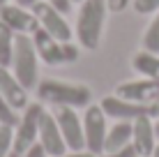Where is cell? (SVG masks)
<instances>
[{
	"mask_svg": "<svg viewBox=\"0 0 159 157\" xmlns=\"http://www.w3.org/2000/svg\"><path fill=\"white\" fill-rule=\"evenodd\" d=\"M14 153V127L0 125V157H9Z\"/></svg>",
	"mask_w": 159,
	"mask_h": 157,
	"instance_id": "obj_20",
	"label": "cell"
},
{
	"mask_svg": "<svg viewBox=\"0 0 159 157\" xmlns=\"http://www.w3.org/2000/svg\"><path fill=\"white\" fill-rule=\"evenodd\" d=\"M99 106L104 109L106 118H113V120H131L134 122L139 116L148 113V106L129 102V99H122V97H118V95H106L99 102Z\"/></svg>",
	"mask_w": 159,
	"mask_h": 157,
	"instance_id": "obj_13",
	"label": "cell"
},
{
	"mask_svg": "<svg viewBox=\"0 0 159 157\" xmlns=\"http://www.w3.org/2000/svg\"><path fill=\"white\" fill-rule=\"evenodd\" d=\"M108 7L106 0H83L79 7V16H76V39L79 46L85 51H97L102 42V30L104 21H106Z\"/></svg>",
	"mask_w": 159,
	"mask_h": 157,
	"instance_id": "obj_2",
	"label": "cell"
},
{
	"mask_svg": "<svg viewBox=\"0 0 159 157\" xmlns=\"http://www.w3.org/2000/svg\"><path fill=\"white\" fill-rule=\"evenodd\" d=\"M16 5H21V7H32L35 2H39V0H14Z\"/></svg>",
	"mask_w": 159,
	"mask_h": 157,
	"instance_id": "obj_28",
	"label": "cell"
},
{
	"mask_svg": "<svg viewBox=\"0 0 159 157\" xmlns=\"http://www.w3.org/2000/svg\"><path fill=\"white\" fill-rule=\"evenodd\" d=\"M53 116L58 120L65 143H67V150H85L83 118H79L74 106H53Z\"/></svg>",
	"mask_w": 159,
	"mask_h": 157,
	"instance_id": "obj_8",
	"label": "cell"
},
{
	"mask_svg": "<svg viewBox=\"0 0 159 157\" xmlns=\"http://www.w3.org/2000/svg\"><path fill=\"white\" fill-rule=\"evenodd\" d=\"M48 2H51L56 9H60L62 14H67L69 9H72V0H48Z\"/></svg>",
	"mask_w": 159,
	"mask_h": 157,
	"instance_id": "obj_25",
	"label": "cell"
},
{
	"mask_svg": "<svg viewBox=\"0 0 159 157\" xmlns=\"http://www.w3.org/2000/svg\"><path fill=\"white\" fill-rule=\"evenodd\" d=\"M157 129H155V118L150 113L139 116L131 122V148L136 150L139 157H152L157 148Z\"/></svg>",
	"mask_w": 159,
	"mask_h": 157,
	"instance_id": "obj_9",
	"label": "cell"
},
{
	"mask_svg": "<svg viewBox=\"0 0 159 157\" xmlns=\"http://www.w3.org/2000/svg\"><path fill=\"white\" fill-rule=\"evenodd\" d=\"M37 97L42 104L48 106H88L92 102V90L85 83H74V81L62 79H42L37 83Z\"/></svg>",
	"mask_w": 159,
	"mask_h": 157,
	"instance_id": "obj_1",
	"label": "cell"
},
{
	"mask_svg": "<svg viewBox=\"0 0 159 157\" xmlns=\"http://www.w3.org/2000/svg\"><path fill=\"white\" fill-rule=\"evenodd\" d=\"M131 0H106V7H108V14H122L125 9L129 7Z\"/></svg>",
	"mask_w": 159,
	"mask_h": 157,
	"instance_id": "obj_22",
	"label": "cell"
},
{
	"mask_svg": "<svg viewBox=\"0 0 159 157\" xmlns=\"http://www.w3.org/2000/svg\"><path fill=\"white\" fill-rule=\"evenodd\" d=\"M155 129H157V136H159V118L155 120Z\"/></svg>",
	"mask_w": 159,
	"mask_h": 157,
	"instance_id": "obj_29",
	"label": "cell"
},
{
	"mask_svg": "<svg viewBox=\"0 0 159 157\" xmlns=\"http://www.w3.org/2000/svg\"><path fill=\"white\" fill-rule=\"evenodd\" d=\"M106 132H108V118L99 104H88L83 113V136H85V150L92 155L104 153L106 143Z\"/></svg>",
	"mask_w": 159,
	"mask_h": 157,
	"instance_id": "obj_6",
	"label": "cell"
},
{
	"mask_svg": "<svg viewBox=\"0 0 159 157\" xmlns=\"http://www.w3.org/2000/svg\"><path fill=\"white\" fill-rule=\"evenodd\" d=\"M148 113H150V116H152V118H155V120H157V118H159V97H157V99H155V102H152V104H150V106H148Z\"/></svg>",
	"mask_w": 159,
	"mask_h": 157,
	"instance_id": "obj_27",
	"label": "cell"
},
{
	"mask_svg": "<svg viewBox=\"0 0 159 157\" xmlns=\"http://www.w3.org/2000/svg\"><path fill=\"white\" fill-rule=\"evenodd\" d=\"M9 69L14 72V76L21 81V85L25 90L37 88V83H39V56L35 51L30 35H16Z\"/></svg>",
	"mask_w": 159,
	"mask_h": 157,
	"instance_id": "obj_3",
	"label": "cell"
},
{
	"mask_svg": "<svg viewBox=\"0 0 159 157\" xmlns=\"http://www.w3.org/2000/svg\"><path fill=\"white\" fill-rule=\"evenodd\" d=\"M9 2V0H0V7H2V5H7Z\"/></svg>",
	"mask_w": 159,
	"mask_h": 157,
	"instance_id": "obj_32",
	"label": "cell"
},
{
	"mask_svg": "<svg viewBox=\"0 0 159 157\" xmlns=\"http://www.w3.org/2000/svg\"><path fill=\"white\" fill-rule=\"evenodd\" d=\"M9 157H21L19 153H9Z\"/></svg>",
	"mask_w": 159,
	"mask_h": 157,
	"instance_id": "obj_31",
	"label": "cell"
},
{
	"mask_svg": "<svg viewBox=\"0 0 159 157\" xmlns=\"http://www.w3.org/2000/svg\"><path fill=\"white\" fill-rule=\"evenodd\" d=\"M46 106L42 102H32L28 104L19 116V122L14 127V153L23 155L28 148L37 143V134H39V120H42V113Z\"/></svg>",
	"mask_w": 159,
	"mask_h": 157,
	"instance_id": "obj_5",
	"label": "cell"
},
{
	"mask_svg": "<svg viewBox=\"0 0 159 157\" xmlns=\"http://www.w3.org/2000/svg\"><path fill=\"white\" fill-rule=\"evenodd\" d=\"M131 67L145 79H152L159 83V53H150V51H139L131 58Z\"/></svg>",
	"mask_w": 159,
	"mask_h": 157,
	"instance_id": "obj_16",
	"label": "cell"
},
{
	"mask_svg": "<svg viewBox=\"0 0 159 157\" xmlns=\"http://www.w3.org/2000/svg\"><path fill=\"white\" fill-rule=\"evenodd\" d=\"M143 48L150 53H159V12H155L150 25L143 32Z\"/></svg>",
	"mask_w": 159,
	"mask_h": 157,
	"instance_id": "obj_18",
	"label": "cell"
},
{
	"mask_svg": "<svg viewBox=\"0 0 159 157\" xmlns=\"http://www.w3.org/2000/svg\"><path fill=\"white\" fill-rule=\"evenodd\" d=\"M136 14H155L159 12V0H131Z\"/></svg>",
	"mask_w": 159,
	"mask_h": 157,
	"instance_id": "obj_21",
	"label": "cell"
},
{
	"mask_svg": "<svg viewBox=\"0 0 159 157\" xmlns=\"http://www.w3.org/2000/svg\"><path fill=\"white\" fill-rule=\"evenodd\" d=\"M116 95L122 97V99H129V102H136V104H143V106H150L152 102L159 97V83L152 79H134V81H125L116 88Z\"/></svg>",
	"mask_w": 159,
	"mask_h": 157,
	"instance_id": "obj_11",
	"label": "cell"
},
{
	"mask_svg": "<svg viewBox=\"0 0 159 157\" xmlns=\"http://www.w3.org/2000/svg\"><path fill=\"white\" fill-rule=\"evenodd\" d=\"M58 157H97V155H92L90 150H67V153H62Z\"/></svg>",
	"mask_w": 159,
	"mask_h": 157,
	"instance_id": "obj_26",
	"label": "cell"
},
{
	"mask_svg": "<svg viewBox=\"0 0 159 157\" xmlns=\"http://www.w3.org/2000/svg\"><path fill=\"white\" fill-rule=\"evenodd\" d=\"M30 9H32V14H35L39 28L51 32L60 42H72V25L67 23L65 14L60 12V9H56L48 0H39V2H35Z\"/></svg>",
	"mask_w": 159,
	"mask_h": 157,
	"instance_id": "obj_7",
	"label": "cell"
},
{
	"mask_svg": "<svg viewBox=\"0 0 159 157\" xmlns=\"http://www.w3.org/2000/svg\"><path fill=\"white\" fill-rule=\"evenodd\" d=\"M0 21L7 23L16 35H32V32L39 28L32 9L21 7V5H16V2H7V5L0 7Z\"/></svg>",
	"mask_w": 159,
	"mask_h": 157,
	"instance_id": "obj_12",
	"label": "cell"
},
{
	"mask_svg": "<svg viewBox=\"0 0 159 157\" xmlns=\"http://www.w3.org/2000/svg\"><path fill=\"white\" fill-rule=\"evenodd\" d=\"M72 2H79V5H81V2H83V0H72Z\"/></svg>",
	"mask_w": 159,
	"mask_h": 157,
	"instance_id": "obj_33",
	"label": "cell"
},
{
	"mask_svg": "<svg viewBox=\"0 0 159 157\" xmlns=\"http://www.w3.org/2000/svg\"><path fill=\"white\" fill-rule=\"evenodd\" d=\"M152 157H159V141H157V148H155V155Z\"/></svg>",
	"mask_w": 159,
	"mask_h": 157,
	"instance_id": "obj_30",
	"label": "cell"
},
{
	"mask_svg": "<svg viewBox=\"0 0 159 157\" xmlns=\"http://www.w3.org/2000/svg\"><path fill=\"white\" fill-rule=\"evenodd\" d=\"M21 157H48V155H46V150H44L39 143H35L32 148H28V150H25V153L21 155Z\"/></svg>",
	"mask_w": 159,
	"mask_h": 157,
	"instance_id": "obj_24",
	"label": "cell"
},
{
	"mask_svg": "<svg viewBox=\"0 0 159 157\" xmlns=\"http://www.w3.org/2000/svg\"><path fill=\"white\" fill-rule=\"evenodd\" d=\"M131 145V120H116V125L108 127L104 153H116Z\"/></svg>",
	"mask_w": 159,
	"mask_h": 157,
	"instance_id": "obj_15",
	"label": "cell"
},
{
	"mask_svg": "<svg viewBox=\"0 0 159 157\" xmlns=\"http://www.w3.org/2000/svg\"><path fill=\"white\" fill-rule=\"evenodd\" d=\"M14 42H16V32L9 28L7 23L0 21V65L9 67L14 56Z\"/></svg>",
	"mask_w": 159,
	"mask_h": 157,
	"instance_id": "obj_17",
	"label": "cell"
},
{
	"mask_svg": "<svg viewBox=\"0 0 159 157\" xmlns=\"http://www.w3.org/2000/svg\"><path fill=\"white\" fill-rule=\"evenodd\" d=\"M32 44L35 51L39 56V60L46 65H62V62H74L79 60V46L72 42H60L51 32H46L44 28H37L32 32Z\"/></svg>",
	"mask_w": 159,
	"mask_h": 157,
	"instance_id": "obj_4",
	"label": "cell"
},
{
	"mask_svg": "<svg viewBox=\"0 0 159 157\" xmlns=\"http://www.w3.org/2000/svg\"><path fill=\"white\" fill-rule=\"evenodd\" d=\"M97 157H139V155H136V150L131 148V145H127V148H122V150H116V153H102Z\"/></svg>",
	"mask_w": 159,
	"mask_h": 157,
	"instance_id": "obj_23",
	"label": "cell"
},
{
	"mask_svg": "<svg viewBox=\"0 0 159 157\" xmlns=\"http://www.w3.org/2000/svg\"><path fill=\"white\" fill-rule=\"evenodd\" d=\"M37 143L46 150L48 157H58L62 153H67V143L62 139V132L58 127V120L53 116V111L44 109L42 120H39V134H37Z\"/></svg>",
	"mask_w": 159,
	"mask_h": 157,
	"instance_id": "obj_10",
	"label": "cell"
},
{
	"mask_svg": "<svg viewBox=\"0 0 159 157\" xmlns=\"http://www.w3.org/2000/svg\"><path fill=\"white\" fill-rule=\"evenodd\" d=\"M19 122V111L0 95V125H9V127H16Z\"/></svg>",
	"mask_w": 159,
	"mask_h": 157,
	"instance_id": "obj_19",
	"label": "cell"
},
{
	"mask_svg": "<svg viewBox=\"0 0 159 157\" xmlns=\"http://www.w3.org/2000/svg\"><path fill=\"white\" fill-rule=\"evenodd\" d=\"M0 95H2L16 111H23L25 106L30 104L28 102V90L21 85V81L14 76L12 69L2 67V65H0Z\"/></svg>",
	"mask_w": 159,
	"mask_h": 157,
	"instance_id": "obj_14",
	"label": "cell"
}]
</instances>
